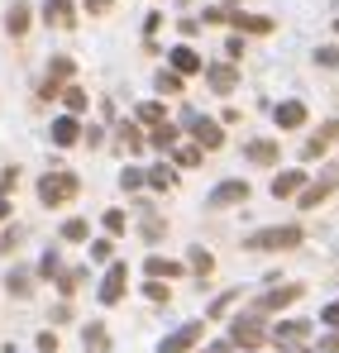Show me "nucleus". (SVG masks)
Here are the masks:
<instances>
[{
	"instance_id": "obj_15",
	"label": "nucleus",
	"mask_w": 339,
	"mask_h": 353,
	"mask_svg": "<svg viewBox=\"0 0 339 353\" xmlns=\"http://www.w3.org/2000/svg\"><path fill=\"white\" fill-rule=\"evenodd\" d=\"M301 181H306L301 172H282V176H273V196L282 201V196H291V191H301Z\"/></svg>"
},
{
	"instance_id": "obj_37",
	"label": "nucleus",
	"mask_w": 339,
	"mask_h": 353,
	"mask_svg": "<svg viewBox=\"0 0 339 353\" xmlns=\"http://www.w3.org/2000/svg\"><path fill=\"white\" fill-rule=\"evenodd\" d=\"M10 292L24 296V292H29V277H24V272H10Z\"/></svg>"
},
{
	"instance_id": "obj_33",
	"label": "nucleus",
	"mask_w": 339,
	"mask_h": 353,
	"mask_svg": "<svg viewBox=\"0 0 339 353\" xmlns=\"http://www.w3.org/2000/svg\"><path fill=\"white\" fill-rule=\"evenodd\" d=\"M177 163H182V168H196V163H201V148H177Z\"/></svg>"
},
{
	"instance_id": "obj_39",
	"label": "nucleus",
	"mask_w": 339,
	"mask_h": 353,
	"mask_svg": "<svg viewBox=\"0 0 339 353\" xmlns=\"http://www.w3.org/2000/svg\"><path fill=\"white\" fill-rule=\"evenodd\" d=\"M148 301H168V287L163 282H148Z\"/></svg>"
},
{
	"instance_id": "obj_20",
	"label": "nucleus",
	"mask_w": 339,
	"mask_h": 353,
	"mask_svg": "<svg viewBox=\"0 0 339 353\" xmlns=\"http://www.w3.org/2000/svg\"><path fill=\"white\" fill-rule=\"evenodd\" d=\"M5 29H10V34H14V39H19V34H24V29H29V10H24V5H14V10H10V14H5Z\"/></svg>"
},
{
	"instance_id": "obj_10",
	"label": "nucleus",
	"mask_w": 339,
	"mask_h": 353,
	"mask_svg": "<svg viewBox=\"0 0 339 353\" xmlns=\"http://www.w3.org/2000/svg\"><path fill=\"white\" fill-rule=\"evenodd\" d=\"M258 339H263V325L258 320H234V344H249L253 349Z\"/></svg>"
},
{
	"instance_id": "obj_1",
	"label": "nucleus",
	"mask_w": 339,
	"mask_h": 353,
	"mask_svg": "<svg viewBox=\"0 0 339 353\" xmlns=\"http://www.w3.org/2000/svg\"><path fill=\"white\" fill-rule=\"evenodd\" d=\"M77 196V176L72 172H48L39 181V201L43 205H62V201H72Z\"/></svg>"
},
{
	"instance_id": "obj_12",
	"label": "nucleus",
	"mask_w": 339,
	"mask_h": 353,
	"mask_svg": "<svg viewBox=\"0 0 339 353\" xmlns=\"http://www.w3.org/2000/svg\"><path fill=\"white\" fill-rule=\"evenodd\" d=\"M229 24L234 29H249V34H268L273 29V19H263V14H229Z\"/></svg>"
},
{
	"instance_id": "obj_5",
	"label": "nucleus",
	"mask_w": 339,
	"mask_h": 353,
	"mask_svg": "<svg viewBox=\"0 0 339 353\" xmlns=\"http://www.w3.org/2000/svg\"><path fill=\"white\" fill-rule=\"evenodd\" d=\"M124 277H129V268H124V263H115L110 272H106V282H101V301H106V305H115V301L124 296Z\"/></svg>"
},
{
	"instance_id": "obj_27",
	"label": "nucleus",
	"mask_w": 339,
	"mask_h": 353,
	"mask_svg": "<svg viewBox=\"0 0 339 353\" xmlns=\"http://www.w3.org/2000/svg\"><path fill=\"white\" fill-rule=\"evenodd\" d=\"M158 91L177 96V91H182V77H177V72H158Z\"/></svg>"
},
{
	"instance_id": "obj_17",
	"label": "nucleus",
	"mask_w": 339,
	"mask_h": 353,
	"mask_svg": "<svg viewBox=\"0 0 339 353\" xmlns=\"http://www.w3.org/2000/svg\"><path fill=\"white\" fill-rule=\"evenodd\" d=\"M144 272H148V277H177V272H182V263H172V258H148V263H144Z\"/></svg>"
},
{
	"instance_id": "obj_40",
	"label": "nucleus",
	"mask_w": 339,
	"mask_h": 353,
	"mask_svg": "<svg viewBox=\"0 0 339 353\" xmlns=\"http://www.w3.org/2000/svg\"><path fill=\"white\" fill-rule=\"evenodd\" d=\"M86 10H91V14H106V10H110V0H86Z\"/></svg>"
},
{
	"instance_id": "obj_23",
	"label": "nucleus",
	"mask_w": 339,
	"mask_h": 353,
	"mask_svg": "<svg viewBox=\"0 0 339 353\" xmlns=\"http://www.w3.org/2000/svg\"><path fill=\"white\" fill-rule=\"evenodd\" d=\"M191 268H196L201 277H211V268H215V258H211L206 248H191Z\"/></svg>"
},
{
	"instance_id": "obj_36",
	"label": "nucleus",
	"mask_w": 339,
	"mask_h": 353,
	"mask_svg": "<svg viewBox=\"0 0 339 353\" xmlns=\"http://www.w3.org/2000/svg\"><path fill=\"white\" fill-rule=\"evenodd\" d=\"M39 353H57V334L48 330V334H39Z\"/></svg>"
},
{
	"instance_id": "obj_42",
	"label": "nucleus",
	"mask_w": 339,
	"mask_h": 353,
	"mask_svg": "<svg viewBox=\"0 0 339 353\" xmlns=\"http://www.w3.org/2000/svg\"><path fill=\"white\" fill-rule=\"evenodd\" d=\"M5 215H10V201H5V196H0V220H5Z\"/></svg>"
},
{
	"instance_id": "obj_35",
	"label": "nucleus",
	"mask_w": 339,
	"mask_h": 353,
	"mask_svg": "<svg viewBox=\"0 0 339 353\" xmlns=\"http://www.w3.org/2000/svg\"><path fill=\"white\" fill-rule=\"evenodd\" d=\"M119 139H124V148H129V153H134V148H144V139H139L134 129H119Z\"/></svg>"
},
{
	"instance_id": "obj_18",
	"label": "nucleus",
	"mask_w": 339,
	"mask_h": 353,
	"mask_svg": "<svg viewBox=\"0 0 339 353\" xmlns=\"http://www.w3.org/2000/svg\"><path fill=\"white\" fill-rule=\"evenodd\" d=\"M206 77H211V86H215V91H234V81H239V77H234V67H211Z\"/></svg>"
},
{
	"instance_id": "obj_11",
	"label": "nucleus",
	"mask_w": 339,
	"mask_h": 353,
	"mask_svg": "<svg viewBox=\"0 0 339 353\" xmlns=\"http://www.w3.org/2000/svg\"><path fill=\"white\" fill-rule=\"evenodd\" d=\"M278 124H282V129L306 124V105H301V101H287V105H278Z\"/></svg>"
},
{
	"instance_id": "obj_28",
	"label": "nucleus",
	"mask_w": 339,
	"mask_h": 353,
	"mask_svg": "<svg viewBox=\"0 0 339 353\" xmlns=\"http://www.w3.org/2000/svg\"><path fill=\"white\" fill-rule=\"evenodd\" d=\"M144 181H148V176L139 172V168H124V176H119V186H124V191H134V186H144Z\"/></svg>"
},
{
	"instance_id": "obj_31",
	"label": "nucleus",
	"mask_w": 339,
	"mask_h": 353,
	"mask_svg": "<svg viewBox=\"0 0 339 353\" xmlns=\"http://www.w3.org/2000/svg\"><path fill=\"white\" fill-rule=\"evenodd\" d=\"M106 230L110 234H124V210H106Z\"/></svg>"
},
{
	"instance_id": "obj_32",
	"label": "nucleus",
	"mask_w": 339,
	"mask_h": 353,
	"mask_svg": "<svg viewBox=\"0 0 339 353\" xmlns=\"http://www.w3.org/2000/svg\"><path fill=\"white\" fill-rule=\"evenodd\" d=\"M62 239H86V220H67L62 225Z\"/></svg>"
},
{
	"instance_id": "obj_2",
	"label": "nucleus",
	"mask_w": 339,
	"mask_h": 353,
	"mask_svg": "<svg viewBox=\"0 0 339 353\" xmlns=\"http://www.w3.org/2000/svg\"><path fill=\"white\" fill-rule=\"evenodd\" d=\"M296 243H301L296 225H278V230H263V234L249 239V248H296Z\"/></svg>"
},
{
	"instance_id": "obj_3",
	"label": "nucleus",
	"mask_w": 339,
	"mask_h": 353,
	"mask_svg": "<svg viewBox=\"0 0 339 353\" xmlns=\"http://www.w3.org/2000/svg\"><path fill=\"white\" fill-rule=\"evenodd\" d=\"M186 124H191V134H196V143H201V148H220V143H225L220 124H211V119L191 115V110H186Z\"/></svg>"
},
{
	"instance_id": "obj_9",
	"label": "nucleus",
	"mask_w": 339,
	"mask_h": 353,
	"mask_svg": "<svg viewBox=\"0 0 339 353\" xmlns=\"http://www.w3.org/2000/svg\"><path fill=\"white\" fill-rule=\"evenodd\" d=\"M77 139H81V124H77V119H72V115L53 119V143H62V148H72Z\"/></svg>"
},
{
	"instance_id": "obj_22",
	"label": "nucleus",
	"mask_w": 339,
	"mask_h": 353,
	"mask_svg": "<svg viewBox=\"0 0 339 353\" xmlns=\"http://www.w3.org/2000/svg\"><path fill=\"white\" fill-rule=\"evenodd\" d=\"M139 119H144V124H158V129H163V119H168V110L148 101V105H139Z\"/></svg>"
},
{
	"instance_id": "obj_25",
	"label": "nucleus",
	"mask_w": 339,
	"mask_h": 353,
	"mask_svg": "<svg viewBox=\"0 0 339 353\" xmlns=\"http://www.w3.org/2000/svg\"><path fill=\"white\" fill-rule=\"evenodd\" d=\"M86 353H106V330H101V325L86 330Z\"/></svg>"
},
{
	"instance_id": "obj_24",
	"label": "nucleus",
	"mask_w": 339,
	"mask_h": 353,
	"mask_svg": "<svg viewBox=\"0 0 339 353\" xmlns=\"http://www.w3.org/2000/svg\"><path fill=\"white\" fill-rule=\"evenodd\" d=\"M172 181H177V176H172L168 168H153V172H148V186H153V191H172Z\"/></svg>"
},
{
	"instance_id": "obj_8",
	"label": "nucleus",
	"mask_w": 339,
	"mask_h": 353,
	"mask_svg": "<svg viewBox=\"0 0 339 353\" xmlns=\"http://www.w3.org/2000/svg\"><path fill=\"white\" fill-rule=\"evenodd\" d=\"M43 19H48V24H57V29H72V24H77L72 0H48V5H43Z\"/></svg>"
},
{
	"instance_id": "obj_34",
	"label": "nucleus",
	"mask_w": 339,
	"mask_h": 353,
	"mask_svg": "<svg viewBox=\"0 0 339 353\" xmlns=\"http://www.w3.org/2000/svg\"><path fill=\"white\" fill-rule=\"evenodd\" d=\"M77 282H81V272H77V268H72V272H62V277H57V287H62V292H77Z\"/></svg>"
},
{
	"instance_id": "obj_21",
	"label": "nucleus",
	"mask_w": 339,
	"mask_h": 353,
	"mask_svg": "<svg viewBox=\"0 0 339 353\" xmlns=\"http://www.w3.org/2000/svg\"><path fill=\"white\" fill-rule=\"evenodd\" d=\"M330 186H335V181H320V186H306V196H301V205H306V210H316V205H320V201L330 196Z\"/></svg>"
},
{
	"instance_id": "obj_38",
	"label": "nucleus",
	"mask_w": 339,
	"mask_h": 353,
	"mask_svg": "<svg viewBox=\"0 0 339 353\" xmlns=\"http://www.w3.org/2000/svg\"><path fill=\"white\" fill-rule=\"evenodd\" d=\"M316 62H325V67H339V48H320Z\"/></svg>"
},
{
	"instance_id": "obj_13",
	"label": "nucleus",
	"mask_w": 339,
	"mask_h": 353,
	"mask_svg": "<svg viewBox=\"0 0 339 353\" xmlns=\"http://www.w3.org/2000/svg\"><path fill=\"white\" fill-rule=\"evenodd\" d=\"M249 163H263V168H268V163H278V143L253 139V143H249Z\"/></svg>"
},
{
	"instance_id": "obj_16",
	"label": "nucleus",
	"mask_w": 339,
	"mask_h": 353,
	"mask_svg": "<svg viewBox=\"0 0 339 353\" xmlns=\"http://www.w3.org/2000/svg\"><path fill=\"white\" fill-rule=\"evenodd\" d=\"M296 296H301V287H282V292H268L263 301H258V310H278V305L296 301Z\"/></svg>"
},
{
	"instance_id": "obj_19",
	"label": "nucleus",
	"mask_w": 339,
	"mask_h": 353,
	"mask_svg": "<svg viewBox=\"0 0 339 353\" xmlns=\"http://www.w3.org/2000/svg\"><path fill=\"white\" fill-rule=\"evenodd\" d=\"M172 67H177V72H201V58H196L191 48H172Z\"/></svg>"
},
{
	"instance_id": "obj_6",
	"label": "nucleus",
	"mask_w": 339,
	"mask_h": 353,
	"mask_svg": "<svg viewBox=\"0 0 339 353\" xmlns=\"http://www.w3.org/2000/svg\"><path fill=\"white\" fill-rule=\"evenodd\" d=\"M239 201H249V181H225L211 191V205H239Z\"/></svg>"
},
{
	"instance_id": "obj_4",
	"label": "nucleus",
	"mask_w": 339,
	"mask_h": 353,
	"mask_svg": "<svg viewBox=\"0 0 339 353\" xmlns=\"http://www.w3.org/2000/svg\"><path fill=\"white\" fill-rule=\"evenodd\" d=\"M201 330H206V325H196V320H191V325H182L177 334H168V339H163V353H186L196 339H201Z\"/></svg>"
},
{
	"instance_id": "obj_14",
	"label": "nucleus",
	"mask_w": 339,
	"mask_h": 353,
	"mask_svg": "<svg viewBox=\"0 0 339 353\" xmlns=\"http://www.w3.org/2000/svg\"><path fill=\"white\" fill-rule=\"evenodd\" d=\"M306 334H311V325H301V320H291V325H278V334H273V339H278V344H301Z\"/></svg>"
},
{
	"instance_id": "obj_41",
	"label": "nucleus",
	"mask_w": 339,
	"mask_h": 353,
	"mask_svg": "<svg viewBox=\"0 0 339 353\" xmlns=\"http://www.w3.org/2000/svg\"><path fill=\"white\" fill-rule=\"evenodd\" d=\"M325 325H339V305H330V310H325Z\"/></svg>"
},
{
	"instance_id": "obj_7",
	"label": "nucleus",
	"mask_w": 339,
	"mask_h": 353,
	"mask_svg": "<svg viewBox=\"0 0 339 353\" xmlns=\"http://www.w3.org/2000/svg\"><path fill=\"white\" fill-rule=\"evenodd\" d=\"M67 77H72V58H53V67H48V81H43V91H39V96H57Z\"/></svg>"
},
{
	"instance_id": "obj_29",
	"label": "nucleus",
	"mask_w": 339,
	"mask_h": 353,
	"mask_svg": "<svg viewBox=\"0 0 339 353\" xmlns=\"http://www.w3.org/2000/svg\"><path fill=\"white\" fill-rule=\"evenodd\" d=\"M39 272H43V277H62V263H57V253H43Z\"/></svg>"
},
{
	"instance_id": "obj_30",
	"label": "nucleus",
	"mask_w": 339,
	"mask_h": 353,
	"mask_svg": "<svg viewBox=\"0 0 339 353\" xmlns=\"http://www.w3.org/2000/svg\"><path fill=\"white\" fill-rule=\"evenodd\" d=\"M172 139H177V129H172V124L153 129V143H158V148H172Z\"/></svg>"
},
{
	"instance_id": "obj_26",
	"label": "nucleus",
	"mask_w": 339,
	"mask_h": 353,
	"mask_svg": "<svg viewBox=\"0 0 339 353\" xmlns=\"http://www.w3.org/2000/svg\"><path fill=\"white\" fill-rule=\"evenodd\" d=\"M62 96H67V110H72V115H81V110H86V91H77V86H67Z\"/></svg>"
}]
</instances>
